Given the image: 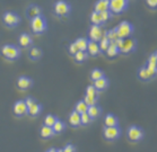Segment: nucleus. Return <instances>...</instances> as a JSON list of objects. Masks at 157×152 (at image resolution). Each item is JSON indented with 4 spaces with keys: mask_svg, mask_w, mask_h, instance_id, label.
Masks as SVG:
<instances>
[{
    "mask_svg": "<svg viewBox=\"0 0 157 152\" xmlns=\"http://www.w3.org/2000/svg\"><path fill=\"white\" fill-rule=\"evenodd\" d=\"M136 49V41L133 39H130V37H127V39H123V44H122V47L120 50L121 53H130L133 50Z\"/></svg>",
    "mask_w": 157,
    "mask_h": 152,
    "instance_id": "obj_9",
    "label": "nucleus"
},
{
    "mask_svg": "<svg viewBox=\"0 0 157 152\" xmlns=\"http://www.w3.org/2000/svg\"><path fill=\"white\" fill-rule=\"evenodd\" d=\"M109 44H110L109 39H107L105 35H103L102 37H101L100 41H98V47H100L101 52H105L107 49V46H109Z\"/></svg>",
    "mask_w": 157,
    "mask_h": 152,
    "instance_id": "obj_26",
    "label": "nucleus"
},
{
    "mask_svg": "<svg viewBox=\"0 0 157 152\" xmlns=\"http://www.w3.org/2000/svg\"><path fill=\"white\" fill-rule=\"evenodd\" d=\"M76 44V46L78 47L79 51H86L87 50V44H88V41L84 37H79L74 42Z\"/></svg>",
    "mask_w": 157,
    "mask_h": 152,
    "instance_id": "obj_25",
    "label": "nucleus"
},
{
    "mask_svg": "<svg viewBox=\"0 0 157 152\" xmlns=\"http://www.w3.org/2000/svg\"><path fill=\"white\" fill-rule=\"evenodd\" d=\"M103 36V31L100 26L97 25H93L90 29H89V39L94 41V42H98L101 39V37Z\"/></svg>",
    "mask_w": 157,
    "mask_h": 152,
    "instance_id": "obj_10",
    "label": "nucleus"
},
{
    "mask_svg": "<svg viewBox=\"0 0 157 152\" xmlns=\"http://www.w3.org/2000/svg\"><path fill=\"white\" fill-rule=\"evenodd\" d=\"M100 14H101V18H102V23H106V21L112 17V13H111L109 9L105 11H102Z\"/></svg>",
    "mask_w": 157,
    "mask_h": 152,
    "instance_id": "obj_38",
    "label": "nucleus"
},
{
    "mask_svg": "<svg viewBox=\"0 0 157 152\" xmlns=\"http://www.w3.org/2000/svg\"><path fill=\"white\" fill-rule=\"evenodd\" d=\"M33 85V81L32 79L29 78V77H25V76H23V77H19L17 80V86L18 88L21 89V90H26V89L31 88Z\"/></svg>",
    "mask_w": 157,
    "mask_h": 152,
    "instance_id": "obj_12",
    "label": "nucleus"
},
{
    "mask_svg": "<svg viewBox=\"0 0 157 152\" xmlns=\"http://www.w3.org/2000/svg\"><path fill=\"white\" fill-rule=\"evenodd\" d=\"M58 118L56 116H53V115H51V114H49V115H47L45 116V118H44V125H47V126H53V124L56 123V120H57Z\"/></svg>",
    "mask_w": 157,
    "mask_h": 152,
    "instance_id": "obj_34",
    "label": "nucleus"
},
{
    "mask_svg": "<svg viewBox=\"0 0 157 152\" xmlns=\"http://www.w3.org/2000/svg\"><path fill=\"white\" fill-rule=\"evenodd\" d=\"M69 123L71 124L74 128H77V126H79L80 125V114L77 113L76 110H74V112H71L70 113V115H69Z\"/></svg>",
    "mask_w": 157,
    "mask_h": 152,
    "instance_id": "obj_17",
    "label": "nucleus"
},
{
    "mask_svg": "<svg viewBox=\"0 0 157 152\" xmlns=\"http://www.w3.org/2000/svg\"><path fill=\"white\" fill-rule=\"evenodd\" d=\"M105 52H106L107 57H115L119 53H120V51H119V49L117 47L114 42H110V44H109V46H107V49Z\"/></svg>",
    "mask_w": 157,
    "mask_h": 152,
    "instance_id": "obj_20",
    "label": "nucleus"
},
{
    "mask_svg": "<svg viewBox=\"0 0 157 152\" xmlns=\"http://www.w3.org/2000/svg\"><path fill=\"white\" fill-rule=\"evenodd\" d=\"M114 43H115V45H117V47L119 49V51L121 50V47H122V44H123V39H117L114 41Z\"/></svg>",
    "mask_w": 157,
    "mask_h": 152,
    "instance_id": "obj_43",
    "label": "nucleus"
},
{
    "mask_svg": "<svg viewBox=\"0 0 157 152\" xmlns=\"http://www.w3.org/2000/svg\"><path fill=\"white\" fill-rule=\"evenodd\" d=\"M102 77H104V73H103V71L100 70V69H94V70H92V72H90V79H92L93 81L102 78Z\"/></svg>",
    "mask_w": 157,
    "mask_h": 152,
    "instance_id": "obj_31",
    "label": "nucleus"
},
{
    "mask_svg": "<svg viewBox=\"0 0 157 152\" xmlns=\"http://www.w3.org/2000/svg\"><path fill=\"white\" fill-rule=\"evenodd\" d=\"M147 72L148 74L150 76V79L154 78L155 76H156V72H157V65H154V64H147Z\"/></svg>",
    "mask_w": 157,
    "mask_h": 152,
    "instance_id": "obj_36",
    "label": "nucleus"
},
{
    "mask_svg": "<svg viewBox=\"0 0 157 152\" xmlns=\"http://www.w3.org/2000/svg\"><path fill=\"white\" fill-rule=\"evenodd\" d=\"M146 1H147V5H148L150 8L157 7V0H146Z\"/></svg>",
    "mask_w": 157,
    "mask_h": 152,
    "instance_id": "obj_44",
    "label": "nucleus"
},
{
    "mask_svg": "<svg viewBox=\"0 0 157 152\" xmlns=\"http://www.w3.org/2000/svg\"><path fill=\"white\" fill-rule=\"evenodd\" d=\"M104 123H105V126H118L119 120L113 114H107L104 118Z\"/></svg>",
    "mask_w": 157,
    "mask_h": 152,
    "instance_id": "obj_19",
    "label": "nucleus"
},
{
    "mask_svg": "<svg viewBox=\"0 0 157 152\" xmlns=\"http://www.w3.org/2000/svg\"><path fill=\"white\" fill-rule=\"evenodd\" d=\"M88 53L92 55V57H96L101 53L100 47H98V43L94 42V41H88V44H87V50Z\"/></svg>",
    "mask_w": 157,
    "mask_h": 152,
    "instance_id": "obj_13",
    "label": "nucleus"
},
{
    "mask_svg": "<svg viewBox=\"0 0 157 152\" xmlns=\"http://www.w3.org/2000/svg\"><path fill=\"white\" fill-rule=\"evenodd\" d=\"M101 108L96 105H93V106H88V109H87V113L90 117H92V120L93 118H96L101 115Z\"/></svg>",
    "mask_w": 157,
    "mask_h": 152,
    "instance_id": "obj_24",
    "label": "nucleus"
},
{
    "mask_svg": "<svg viewBox=\"0 0 157 152\" xmlns=\"http://www.w3.org/2000/svg\"><path fill=\"white\" fill-rule=\"evenodd\" d=\"M93 86L96 88L97 91H101V90H104L105 88H107V86H109V80H107L105 77H102V78L95 80Z\"/></svg>",
    "mask_w": 157,
    "mask_h": 152,
    "instance_id": "obj_15",
    "label": "nucleus"
},
{
    "mask_svg": "<svg viewBox=\"0 0 157 152\" xmlns=\"http://www.w3.org/2000/svg\"><path fill=\"white\" fill-rule=\"evenodd\" d=\"M64 128H66V125H64L63 122L60 120H56V123H54L53 126H52V130H53L54 133H61V132L64 131Z\"/></svg>",
    "mask_w": 157,
    "mask_h": 152,
    "instance_id": "obj_27",
    "label": "nucleus"
},
{
    "mask_svg": "<svg viewBox=\"0 0 157 152\" xmlns=\"http://www.w3.org/2000/svg\"><path fill=\"white\" fill-rule=\"evenodd\" d=\"M40 134H41V136H42L43 139H50V138H52L56 133L53 132V130H52L51 126L44 125V126H42L41 130H40Z\"/></svg>",
    "mask_w": 157,
    "mask_h": 152,
    "instance_id": "obj_22",
    "label": "nucleus"
},
{
    "mask_svg": "<svg viewBox=\"0 0 157 152\" xmlns=\"http://www.w3.org/2000/svg\"><path fill=\"white\" fill-rule=\"evenodd\" d=\"M74 57L77 62L80 63V62H84L87 59V53H86V51H78L76 54H74Z\"/></svg>",
    "mask_w": 157,
    "mask_h": 152,
    "instance_id": "obj_32",
    "label": "nucleus"
},
{
    "mask_svg": "<svg viewBox=\"0 0 157 152\" xmlns=\"http://www.w3.org/2000/svg\"><path fill=\"white\" fill-rule=\"evenodd\" d=\"M18 43H19V45L21 47H29V46L32 45V37L29 34L23 33V34H21L19 39H18Z\"/></svg>",
    "mask_w": 157,
    "mask_h": 152,
    "instance_id": "obj_14",
    "label": "nucleus"
},
{
    "mask_svg": "<svg viewBox=\"0 0 157 152\" xmlns=\"http://www.w3.org/2000/svg\"><path fill=\"white\" fill-rule=\"evenodd\" d=\"M103 134L107 141H114L120 138L121 130L119 126H105L103 130Z\"/></svg>",
    "mask_w": 157,
    "mask_h": 152,
    "instance_id": "obj_6",
    "label": "nucleus"
},
{
    "mask_svg": "<svg viewBox=\"0 0 157 152\" xmlns=\"http://www.w3.org/2000/svg\"><path fill=\"white\" fill-rule=\"evenodd\" d=\"M97 90L96 88L94 87V86H88L87 88H86V95L88 96H97Z\"/></svg>",
    "mask_w": 157,
    "mask_h": 152,
    "instance_id": "obj_39",
    "label": "nucleus"
},
{
    "mask_svg": "<svg viewBox=\"0 0 157 152\" xmlns=\"http://www.w3.org/2000/svg\"><path fill=\"white\" fill-rule=\"evenodd\" d=\"M127 135H128V139L131 142H139L140 140H143L144 138V131L139 126H130L127 131Z\"/></svg>",
    "mask_w": 157,
    "mask_h": 152,
    "instance_id": "obj_7",
    "label": "nucleus"
},
{
    "mask_svg": "<svg viewBox=\"0 0 157 152\" xmlns=\"http://www.w3.org/2000/svg\"><path fill=\"white\" fill-rule=\"evenodd\" d=\"M87 109H88V106L86 105L84 100H80V102H78V103L76 104L75 110L77 112V113H79V114L86 113V112H87Z\"/></svg>",
    "mask_w": 157,
    "mask_h": 152,
    "instance_id": "obj_28",
    "label": "nucleus"
},
{
    "mask_svg": "<svg viewBox=\"0 0 157 152\" xmlns=\"http://www.w3.org/2000/svg\"><path fill=\"white\" fill-rule=\"evenodd\" d=\"M56 150H57V149H53V148H51V149H49V150H48L47 152H56Z\"/></svg>",
    "mask_w": 157,
    "mask_h": 152,
    "instance_id": "obj_46",
    "label": "nucleus"
},
{
    "mask_svg": "<svg viewBox=\"0 0 157 152\" xmlns=\"http://www.w3.org/2000/svg\"><path fill=\"white\" fill-rule=\"evenodd\" d=\"M35 102H36L35 99L31 98V97H29V98H26V99H25V103H26V106H27V107H29L31 105H32V104L35 103Z\"/></svg>",
    "mask_w": 157,
    "mask_h": 152,
    "instance_id": "obj_45",
    "label": "nucleus"
},
{
    "mask_svg": "<svg viewBox=\"0 0 157 152\" xmlns=\"http://www.w3.org/2000/svg\"><path fill=\"white\" fill-rule=\"evenodd\" d=\"M62 151L63 152H75L76 148L72 144H67L63 149H62Z\"/></svg>",
    "mask_w": 157,
    "mask_h": 152,
    "instance_id": "obj_42",
    "label": "nucleus"
},
{
    "mask_svg": "<svg viewBox=\"0 0 157 152\" xmlns=\"http://www.w3.org/2000/svg\"><path fill=\"white\" fill-rule=\"evenodd\" d=\"M78 51H79V50H78V47L76 46L75 43H71V44L69 45V53H70V54H72V55H74V54H76Z\"/></svg>",
    "mask_w": 157,
    "mask_h": 152,
    "instance_id": "obj_41",
    "label": "nucleus"
},
{
    "mask_svg": "<svg viewBox=\"0 0 157 152\" xmlns=\"http://www.w3.org/2000/svg\"><path fill=\"white\" fill-rule=\"evenodd\" d=\"M117 34H118L119 39H127V37H130L133 33V26H132L129 21H121L120 24L117 26Z\"/></svg>",
    "mask_w": 157,
    "mask_h": 152,
    "instance_id": "obj_1",
    "label": "nucleus"
},
{
    "mask_svg": "<svg viewBox=\"0 0 157 152\" xmlns=\"http://www.w3.org/2000/svg\"><path fill=\"white\" fill-rule=\"evenodd\" d=\"M97 100H98V97L97 96H88L85 95V98H84V102L87 106H93V105H96Z\"/></svg>",
    "mask_w": 157,
    "mask_h": 152,
    "instance_id": "obj_30",
    "label": "nucleus"
},
{
    "mask_svg": "<svg viewBox=\"0 0 157 152\" xmlns=\"http://www.w3.org/2000/svg\"><path fill=\"white\" fill-rule=\"evenodd\" d=\"M138 77H139V78L141 79V80H149V79H150V76L148 74V72H147L146 67L140 68L139 71H138Z\"/></svg>",
    "mask_w": 157,
    "mask_h": 152,
    "instance_id": "obj_33",
    "label": "nucleus"
},
{
    "mask_svg": "<svg viewBox=\"0 0 157 152\" xmlns=\"http://www.w3.org/2000/svg\"><path fill=\"white\" fill-rule=\"evenodd\" d=\"M105 36H106L110 42H114L115 39H118V34H117V31L115 29H110L107 31V33H105Z\"/></svg>",
    "mask_w": 157,
    "mask_h": 152,
    "instance_id": "obj_35",
    "label": "nucleus"
},
{
    "mask_svg": "<svg viewBox=\"0 0 157 152\" xmlns=\"http://www.w3.org/2000/svg\"><path fill=\"white\" fill-rule=\"evenodd\" d=\"M41 110H42V106L36 102L29 107H27V114H29L31 116H37L41 113Z\"/></svg>",
    "mask_w": 157,
    "mask_h": 152,
    "instance_id": "obj_21",
    "label": "nucleus"
},
{
    "mask_svg": "<svg viewBox=\"0 0 157 152\" xmlns=\"http://www.w3.org/2000/svg\"><path fill=\"white\" fill-rule=\"evenodd\" d=\"M129 0H110L109 1V10L112 14L119 15L127 9Z\"/></svg>",
    "mask_w": 157,
    "mask_h": 152,
    "instance_id": "obj_2",
    "label": "nucleus"
},
{
    "mask_svg": "<svg viewBox=\"0 0 157 152\" xmlns=\"http://www.w3.org/2000/svg\"><path fill=\"white\" fill-rule=\"evenodd\" d=\"M90 21L93 25H97L100 26L102 24V18H101V14L97 13V11H93L92 15H90Z\"/></svg>",
    "mask_w": 157,
    "mask_h": 152,
    "instance_id": "obj_29",
    "label": "nucleus"
},
{
    "mask_svg": "<svg viewBox=\"0 0 157 152\" xmlns=\"http://www.w3.org/2000/svg\"><path fill=\"white\" fill-rule=\"evenodd\" d=\"M54 14L57 15V16H60V17H64V16H67L69 15L70 10H71V8H70V5L67 2V1H64V0H59L57 1L56 4H54Z\"/></svg>",
    "mask_w": 157,
    "mask_h": 152,
    "instance_id": "obj_5",
    "label": "nucleus"
},
{
    "mask_svg": "<svg viewBox=\"0 0 157 152\" xmlns=\"http://www.w3.org/2000/svg\"><path fill=\"white\" fill-rule=\"evenodd\" d=\"M109 1L110 0H97L95 6H94V11H97V13H102V11H105L109 9Z\"/></svg>",
    "mask_w": 157,
    "mask_h": 152,
    "instance_id": "obj_16",
    "label": "nucleus"
},
{
    "mask_svg": "<svg viewBox=\"0 0 157 152\" xmlns=\"http://www.w3.org/2000/svg\"><path fill=\"white\" fill-rule=\"evenodd\" d=\"M14 113L17 116H24L27 114V106L25 100H18L14 104Z\"/></svg>",
    "mask_w": 157,
    "mask_h": 152,
    "instance_id": "obj_11",
    "label": "nucleus"
},
{
    "mask_svg": "<svg viewBox=\"0 0 157 152\" xmlns=\"http://www.w3.org/2000/svg\"><path fill=\"white\" fill-rule=\"evenodd\" d=\"M26 14L29 16L31 19L36 16H41V8L39 6H36V5H31L29 8H27V11H26Z\"/></svg>",
    "mask_w": 157,
    "mask_h": 152,
    "instance_id": "obj_18",
    "label": "nucleus"
},
{
    "mask_svg": "<svg viewBox=\"0 0 157 152\" xmlns=\"http://www.w3.org/2000/svg\"><path fill=\"white\" fill-rule=\"evenodd\" d=\"M90 122H92V117L89 116L87 112L80 114V123L84 124V125H87V124H89Z\"/></svg>",
    "mask_w": 157,
    "mask_h": 152,
    "instance_id": "obj_37",
    "label": "nucleus"
},
{
    "mask_svg": "<svg viewBox=\"0 0 157 152\" xmlns=\"http://www.w3.org/2000/svg\"><path fill=\"white\" fill-rule=\"evenodd\" d=\"M31 28L35 34H42L47 29V20L43 16H36L31 19Z\"/></svg>",
    "mask_w": 157,
    "mask_h": 152,
    "instance_id": "obj_3",
    "label": "nucleus"
},
{
    "mask_svg": "<svg viewBox=\"0 0 157 152\" xmlns=\"http://www.w3.org/2000/svg\"><path fill=\"white\" fill-rule=\"evenodd\" d=\"M42 54H43L42 50L40 49V47H36V46L31 47V50H29V55L32 60H37V59H40V57H42Z\"/></svg>",
    "mask_w": 157,
    "mask_h": 152,
    "instance_id": "obj_23",
    "label": "nucleus"
},
{
    "mask_svg": "<svg viewBox=\"0 0 157 152\" xmlns=\"http://www.w3.org/2000/svg\"><path fill=\"white\" fill-rule=\"evenodd\" d=\"M1 53H2V55H4L6 59L13 61V60H16V59L19 57V55H21V51H19V49H18L17 46L8 44V45L2 46Z\"/></svg>",
    "mask_w": 157,
    "mask_h": 152,
    "instance_id": "obj_4",
    "label": "nucleus"
},
{
    "mask_svg": "<svg viewBox=\"0 0 157 152\" xmlns=\"http://www.w3.org/2000/svg\"><path fill=\"white\" fill-rule=\"evenodd\" d=\"M148 64L157 65V54L156 53H153L149 55V57H148Z\"/></svg>",
    "mask_w": 157,
    "mask_h": 152,
    "instance_id": "obj_40",
    "label": "nucleus"
},
{
    "mask_svg": "<svg viewBox=\"0 0 157 152\" xmlns=\"http://www.w3.org/2000/svg\"><path fill=\"white\" fill-rule=\"evenodd\" d=\"M56 152H63V151H62V149H57Z\"/></svg>",
    "mask_w": 157,
    "mask_h": 152,
    "instance_id": "obj_47",
    "label": "nucleus"
},
{
    "mask_svg": "<svg viewBox=\"0 0 157 152\" xmlns=\"http://www.w3.org/2000/svg\"><path fill=\"white\" fill-rule=\"evenodd\" d=\"M2 20H4L5 25H7L9 27H14V26L19 24L21 18H19V16H18L17 14L11 13V11H7V13H5L4 16H2Z\"/></svg>",
    "mask_w": 157,
    "mask_h": 152,
    "instance_id": "obj_8",
    "label": "nucleus"
}]
</instances>
